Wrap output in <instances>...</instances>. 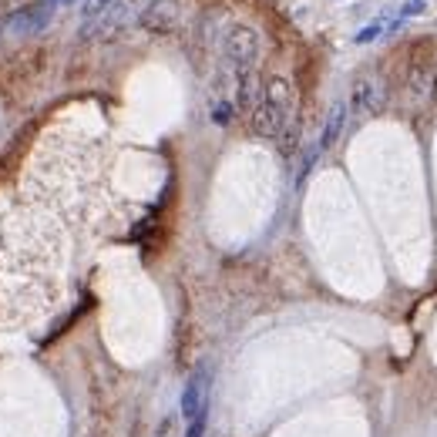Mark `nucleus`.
Wrapping results in <instances>:
<instances>
[{
	"mask_svg": "<svg viewBox=\"0 0 437 437\" xmlns=\"http://www.w3.org/2000/svg\"><path fill=\"white\" fill-rule=\"evenodd\" d=\"M222 47H226V57L232 61L236 71H239V68H256V61L263 54V38H259L252 27H246V24H232L226 31Z\"/></svg>",
	"mask_w": 437,
	"mask_h": 437,
	"instance_id": "nucleus-1",
	"label": "nucleus"
},
{
	"mask_svg": "<svg viewBox=\"0 0 437 437\" xmlns=\"http://www.w3.org/2000/svg\"><path fill=\"white\" fill-rule=\"evenodd\" d=\"M387 105V88H383L381 77L374 75H360L350 88V112L360 114V118H374L383 112Z\"/></svg>",
	"mask_w": 437,
	"mask_h": 437,
	"instance_id": "nucleus-2",
	"label": "nucleus"
},
{
	"mask_svg": "<svg viewBox=\"0 0 437 437\" xmlns=\"http://www.w3.org/2000/svg\"><path fill=\"white\" fill-rule=\"evenodd\" d=\"M128 3L125 0H114L112 7L105 10V14H98V17L84 20L81 24V38H91V40H114L125 27H128Z\"/></svg>",
	"mask_w": 437,
	"mask_h": 437,
	"instance_id": "nucleus-3",
	"label": "nucleus"
},
{
	"mask_svg": "<svg viewBox=\"0 0 437 437\" xmlns=\"http://www.w3.org/2000/svg\"><path fill=\"white\" fill-rule=\"evenodd\" d=\"M138 24L148 31V34H171L178 24H182V3L178 0H152L141 14Z\"/></svg>",
	"mask_w": 437,
	"mask_h": 437,
	"instance_id": "nucleus-4",
	"label": "nucleus"
},
{
	"mask_svg": "<svg viewBox=\"0 0 437 437\" xmlns=\"http://www.w3.org/2000/svg\"><path fill=\"white\" fill-rule=\"evenodd\" d=\"M259 101H266V105H273L279 114H286V118H293L296 114V88H293V81L283 75H269L266 84H263V98Z\"/></svg>",
	"mask_w": 437,
	"mask_h": 437,
	"instance_id": "nucleus-5",
	"label": "nucleus"
},
{
	"mask_svg": "<svg viewBox=\"0 0 437 437\" xmlns=\"http://www.w3.org/2000/svg\"><path fill=\"white\" fill-rule=\"evenodd\" d=\"M286 114H279L273 105H266V101H259L252 112H249V128H252V135L256 138H266V141H276L279 135H283L286 128Z\"/></svg>",
	"mask_w": 437,
	"mask_h": 437,
	"instance_id": "nucleus-6",
	"label": "nucleus"
},
{
	"mask_svg": "<svg viewBox=\"0 0 437 437\" xmlns=\"http://www.w3.org/2000/svg\"><path fill=\"white\" fill-rule=\"evenodd\" d=\"M54 20V3H38V7H24L10 17V31L20 34V38H31V34H40L47 24Z\"/></svg>",
	"mask_w": 437,
	"mask_h": 437,
	"instance_id": "nucleus-7",
	"label": "nucleus"
},
{
	"mask_svg": "<svg viewBox=\"0 0 437 437\" xmlns=\"http://www.w3.org/2000/svg\"><path fill=\"white\" fill-rule=\"evenodd\" d=\"M259 95H263V84L256 77V68H239L236 71V98H232L236 112H252L259 105Z\"/></svg>",
	"mask_w": 437,
	"mask_h": 437,
	"instance_id": "nucleus-8",
	"label": "nucleus"
},
{
	"mask_svg": "<svg viewBox=\"0 0 437 437\" xmlns=\"http://www.w3.org/2000/svg\"><path fill=\"white\" fill-rule=\"evenodd\" d=\"M206 383H209V374L206 370H195L189 377V383H185V390H182V417L192 420L199 411H206L209 407V400H206Z\"/></svg>",
	"mask_w": 437,
	"mask_h": 437,
	"instance_id": "nucleus-9",
	"label": "nucleus"
},
{
	"mask_svg": "<svg viewBox=\"0 0 437 437\" xmlns=\"http://www.w3.org/2000/svg\"><path fill=\"white\" fill-rule=\"evenodd\" d=\"M343 125H346V101H337V105L330 108V114H326L323 132H320V145H316L320 152H330V148L340 141Z\"/></svg>",
	"mask_w": 437,
	"mask_h": 437,
	"instance_id": "nucleus-10",
	"label": "nucleus"
},
{
	"mask_svg": "<svg viewBox=\"0 0 437 437\" xmlns=\"http://www.w3.org/2000/svg\"><path fill=\"white\" fill-rule=\"evenodd\" d=\"M437 54L434 38H417L407 51V71H420V68H431Z\"/></svg>",
	"mask_w": 437,
	"mask_h": 437,
	"instance_id": "nucleus-11",
	"label": "nucleus"
},
{
	"mask_svg": "<svg viewBox=\"0 0 437 437\" xmlns=\"http://www.w3.org/2000/svg\"><path fill=\"white\" fill-rule=\"evenodd\" d=\"M276 141H279V152H283V155H293V152H296V141H300V118H296V114H293V118L286 121L283 135H279Z\"/></svg>",
	"mask_w": 437,
	"mask_h": 437,
	"instance_id": "nucleus-12",
	"label": "nucleus"
},
{
	"mask_svg": "<svg viewBox=\"0 0 437 437\" xmlns=\"http://www.w3.org/2000/svg\"><path fill=\"white\" fill-rule=\"evenodd\" d=\"M407 84L417 98H424L431 91V68H420V71H407Z\"/></svg>",
	"mask_w": 437,
	"mask_h": 437,
	"instance_id": "nucleus-13",
	"label": "nucleus"
},
{
	"mask_svg": "<svg viewBox=\"0 0 437 437\" xmlns=\"http://www.w3.org/2000/svg\"><path fill=\"white\" fill-rule=\"evenodd\" d=\"M232 118H236V105L232 101H215L212 105V121L215 125H229Z\"/></svg>",
	"mask_w": 437,
	"mask_h": 437,
	"instance_id": "nucleus-14",
	"label": "nucleus"
},
{
	"mask_svg": "<svg viewBox=\"0 0 437 437\" xmlns=\"http://www.w3.org/2000/svg\"><path fill=\"white\" fill-rule=\"evenodd\" d=\"M112 3H114V0H84V3H81V17H84V20L98 17V14H105Z\"/></svg>",
	"mask_w": 437,
	"mask_h": 437,
	"instance_id": "nucleus-15",
	"label": "nucleus"
},
{
	"mask_svg": "<svg viewBox=\"0 0 437 437\" xmlns=\"http://www.w3.org/2000/svg\"><path fill=\"white\" fill-rule=\"evenodd\" d=\"M206 414H209V407H206V411H199V414L189 420V431H185V437H206Z\"/></svg>",
	"mask_w": 437,
	"mask_h": 437,
	"instance_id": "nucleus-16",
	"label": "nucleus"
},
{
	"mask_svg": "<svg viewBox=\"0 0 437 437\" xmlns=\"http://www.w3.org/2000/svg\"><path fill=\"white\" fill-rule=\"evenodd\" d=\"M381 34H383V24H370V27H363L353 40H357V44H370V40H377Z\"/></svg>",
	"mask_w": 437,
	"mask_h": 437,
	"instance_id": "nucleus-17",
	"label": "nucleus"
},
{
	"mask_svg": "<svg viewBox=\"0 0 437 437\" xmlns=\"http://www.w3.org/2000/svg\"><path fill=\"white\" fill-rule=\"evenodd\" d=\"M400 10H404V17H417V14H424V10H427V0H407Z\"/></svg>",
	"mask_w": 437,
	"mask_h": 437,
	"instance_id": "nucleus-18",
	"label": "nucleus"
},
{
	"mask_svg": "<svg viewBox=\"0 0 437 437\" xmlns=\"http://www.w3.org/2000/svg\"><path fill=\"white\" fill-rule=\"evenodd\" d=\"M431 98L437 101V68H434V75H431Z\"/></svg>",
	"mask_w": 437,
	"mask_h": 437,
	"instance_id": "nucleus-19",
	"label": "nucleus"
},
{
	"mask_svg": "<svg viewBox=\"0 0 437 437\" xmlns=\"http://www.w3.org/2000/svg\"><path fill=\"white\" fill-rule=\"evenodd\" d=\"M51 3H57V0H51Z\"/></svg>",
	"mask_w": 437,
	"mask_h": 437,
	"instance_id": "nucleus-20",
	"label": "nucleus"
}]
</instances>
